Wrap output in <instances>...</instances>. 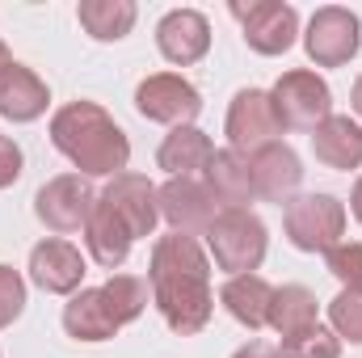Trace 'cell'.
<instances>
[{
    "mask_svg": "<svg viewBox=\"0 0 362 358\" xmlns=\"http://www.w3.org/2000/svg\"><path fill=\"white\" fill-rule=\"evenodd\" d=\"M211 161H215V148L194 127H173V135L160 144V169H169L173 178H194L211 169Z\"/></svg>",
    "mask_w": 362,
    "mask_h": 358,
    "instance_id": "20",
    "label": "cell"
},
{
    "mask_svg": "<svg viewBox=\"0 0 362 358\" xmlns=\"http://www.w3.org/2000/svg\"><path fill=\"white\" fill-rule=\"evenodd\" d=\"M135 105H139V114L144 118H152V122H173V127H185L198 110H202V101H198V89L189 85V81H181V76H148L139 93H135Z\"/></svg>",
    "mask_w": 362,
    "mask_h": 358,
    "instance_id": "8",
    "label": "cell"
},
{
    "mask_svg": "<svg viewBox=\"0 0 362 358\" xmlns=\"http://www.w3.org/2000/svg\"><path fill=\"white\" fill-rule=\"evenodd\" d=\"M211 194H215V202H223L228 211H245V202H253L257 198V185H253V169H249V156H240V152H215V161H211Z\"/></svg>",
    "mask_w": 362,
    "mask_h": 358,
    "instance_id": "18",
    "label": "cell"
},
{
    "mask_svg": "<svg viewBox=\"0 0 362 358\" xmlns=\"http://www.w3.org/2000/svg\"><path fill=\"white\" fill-rule=\"evenodd\" d=\"M156 198H160V215H165L177 232H185V236L206 232V228L215 224V194H211L202 181L173 178Z\"/></svg>",
    "mask_w": 362,
    "mask_h": 358,
    "instance_id": "11",
    "label": "cell"
},
{
    "mask_svg": "<svg viewBox=\"0 0 362 358\" xmlns=\"http://www.w3.org/2000/svg\"><path fill=\"white\" fill-rule=\"evenodd\" d=\"M354 110L362 114V76H358V85H354Z\"/></svg>",
    "mask_w": 362,
    "mask_h": 358,
    "instance_id": "32",
    "label": "cell"
},
{
    "mask_svg": "<svg viewBox=\"0 0 362 358\" xmlns=\"http://www.w3.org/2000/svg\"><path fill=\"white\" fill-rule=\"evenodd\" d=\"M337 354H341L337 337H333L329 329H320V325L282 337V358H337Z\"/></svg>",
    "mask_w": 362,
    "mask_h": 358,
    "instance_id": "25",
    "label": "cell"
},
{
    "mask_svg": "<svg viewBox=\"0 0 362 358\" xmlns=\"http://www.w3.org/2000/svg\"><path fill=\"white\" fill-rule=\"evenodd\" d=\"M93 190L81 178H55L51 185L38 190V219L51 232H76L81 224H89L93 215Z\"/></svg>",
    "mask_w": 362,
    "mask_h": 358,
    "instance_id": "10",
    "label": "cell"
},
{
    "mask_svg": "<svg viewBox=\"0 0 362 358\" xmlns=\"http://www.w3.org/2000/svg\"><path fill=\"white\" fill-rule=\"evenodd\" d=\"M85 236H89V253L97 258V266H105V270H114V266H122L127 262V253H131V228L110 211V202H93V215H89V224H85Z\"/></svg>",
    "mask_w": 362,
    "mask_h": 358,
    "instance_id": "17",
    "label": "cell"
},
{
    "mask_svg": "<svg viewBox=\"0 0 362 358\" xmlns=\"http://www.w3.org/2000/svg\"><path fill=\"white\" fill-rule=\"evenodd\" d=\"M76 13H81V25L101 42H114L135 25V4L131 0H85Z\"/></svg>",
    "mask_w": 362,
    "mask_h": 358,
    "instance_id": "24",
    "label": "cell"
},
{
    "mask_svg": "<svg viewBox=\"0 0 362 358\" xmlns=\"http://www.w3.org/2000/svg\"><path fill=\"white\" fill-rule=\"evenodd\" d=\"M156 38H160L165 59H173V64H194V59H202L206 47H211V25H206L202 13L177 8V13H169V17L160 21Z\"/></svg>",
    "mask_w": 362,
    "mask_h": 358,
    "instance_id": "14",
    "label": "cell"
},
{
    "mask_svg": "<svg viewBox=\"0 0 362 358\" xmlns=\"http://www.w3.org/2000/svg\"><path fill=\"white\" fill-rule=\"evenodd\" d=\"M21 304H25V287H21V278H17L8 266H0V329H4L8 321L21 316Z\"/></svg>",
    "mask_w": 362,
    "mask_h": 358,
    "instance_id": "28",
    "label": "cell"
},
{
    "mask_svg": "<svg viewBox=\"0 0 362 358\" xmlns=\"http://www.w3.org/2000/svg\"><path fill=\"white\" fill-rule=\"evenodd\" d=\"M358 51V17L350 8H320L308 25V55L320 68H337Z\"/></svg>",
    "mask_w": 362,
    "mask_h": 358,
    "instance_id": "9",
    "label": "cell"
},
{
    "mask_svg": "<svg viewBox=\"0 0 362 358\" xmlns=\"http://www.w3.org/2000/svg\"><path fill=\"white\" fill-rule=\"evenodd\" d=\"M270 299H274V287L266 278H257V274H236V278L223 287L228 312H232L240 325H249V329H262V325L270 321Z\"/></svg>",
    "mask_w": 362,
    "mask_h": 358,
    "instance_id": "21",
    "label": "cell"
},
{
    "mask_svg": "<svg viewBox=\"0 0 362 358\" xmlns=\"http://www.w3.org/2000/svg\"><path fill=\"white\" fill-rule=\"evenodd\" d=\"M282 131L286 127H282V118L274 110L270 93H262V89L236 93V101L228 110V144H232V152H240V156L245 152H262Z\"/></svg>",
    "mask_w": 362,
    "mask_h": 358,
    "instance_id": "5",
    "label": "cell"
},
{
    "mask_svg": "<svg viewBox=\"0 0 362 358\" xmlns=\"http://www.w3.org/2000/svg\"><path fill=\"white\" fill-rule=\"evenodd\" d=\"M101 202H110V211L131 228V236H152L156 228V215H160V198L156 190L148 185V178H135V173H118V178L105 185Z\"/></svg>",
    "mask_w": 362,
    "mask_h": 358,
    "instance_id": "12",
    "label": "cell"
},
{
    "mask_svg": "<svg viewBox=\"0 0 362 358\" xmlns=\"http://www.w3.org/2000/svg\"><path fill=\"white\" fill-rule=\"evenodd\" d=\"M47 110V85L21 68V64H8L0 72V114L13 118V122H30Z\"/></svg>",
    "mask_w": 362,
    "mask_h": 358,
    "instance_id": "19",
    "label": "cell"
},
{
    "mask_svg": "<svg viewBox=\"0 0 362 358\" xmlns=\"http://www.w3.org/2000/svg\"><path fill=\"white\" fill-rule=\"evenodd\" d=\"M236 358H278V350H274V346H266V342H249V346H245Z\"/></svg>",
    "mask_w": 362,
    "mask_h": 358,
    "instance_id": "30",
    "label": "cell"
},
{
    "mask_svg": "<svg viewBox=\"0 0 362 358\" xmlns=\"http://www.w3.org/2000/svg\"><path fill=\"white\" fill-rule=\"evenodd\" d=\"M329 270L346 282V291L362 295V245H333L329 249Z\"/></svg>",
    "mask_w": 362,
    "mask_h": 358,
    "instance_id": "27",
    "label": "cell"
},
{
    "mask_svg": "<svg viewBox=\"0 0 362 358\" xmlns=\"http://www.w3.org/2000/svg\"><path fill=\"white\" fill-rule=\"evenodd\" d=\"M329 316H333V329L350 342H362V295L358 291H341L333 304H329Z\"/></svg>",
    "mask_w": 362,
    "mask_h": 358,
    "instance_id": "26",
    "label": "cell"
},
{
    "mask_svg": "<svg viewBox=\"0 0 362 358\" xmlns=\"http://www.w3.org/2000/svg\"><path fill=\"white\" fill-rule=\"evenodd\" d=\"M350 202H354V215H358V224H362V178H358V185H354V198H350Z\"/></svg>",
    "mask_w": 362,
    "mask_h": 358,
    "instance_id": "31",
    "label": "cell"
},
{
    "mask_svg": "<svg viewBox=\"0 0 362 358\" xmlns=\"http://www.w3.org/2000/svg\"><path fill=\"white\" fill-rule=\"evenodd\" d=\"M152 291L173 333H198L211 321V270L194 236L173 232L152 249Z\"/></svg>",
    "mask_w": 362,
    "mask_h": 358,
    "instance_id": "1",
    "label": "cell"
},
{
    "mask_svg": "<svg viewBox=\"0 0 362 358\" xmlns=\"http://www.w3.org/2000/svg\"><path fill=\"white\" fill-rule=\"evenodd\" d=\"M312 148H316V156L329 169H358L362 165V127L350 122V118H341V114H329L312 131Z\"/></svg>",
    "mask_w": 362,
    "mask_h": 358,
    "instance_id": "16",
    "label": "cell"
},
{
    "mask_svg": "<svg viewBox=\"0 0 362 358\" xmlns=\"http://www.w3.org/2000/svg\"><path fill=\"white\" fill-rule=\"evenodd\" d=\"M17 173H21V148L0 135V185H13Z\"/></svg>",
    "mask_w": 362,
    "mask_h": 358,
    "instance_id": "29",
    "label": "cell"
},
{
    "mask_svg": "<svg viewBox=\"0 0 362 358\" xmlns=\"http://www.w3.org/2000/svg\"><path fill=\"white\" fill-rule=\"evenodd\" d=\"M346 232V207L329 194H303L286 202V236L303 253H329L341 245Z\"/></svg>",
    "mask_w": 362,
    "mask_h": 358,
    "instance_id": "3",
    "label": "cell"
},
{
    "mask_svg": "<svg viewBox=\"0 0 362 358\" xmlns=\"http://www.w3.org/2000/svg\"><path fill=\"white\" fill-rule=\"evenodd\" d=\"M8 64H13V59H8V51H4V42H0V72H4Z\"/></svg>",
    "mask_w": 362,
    "mask_h": 358,
    "instance_id": "33",
    "label": "cell"
},
{
    "mask_svg": "<svg viewBox=\"0 0 362 358\" xmlns=\"http://www.w3.org/2000/svg\"><path fill=\"white\" fill-rule=\"evenodd\" d=\"M64 329L72 337H81V342H105V337L118 333V325H114V316H110V308L101 299V287L97 291H81L64 308Z\"/></svg>",
    "mask_w": 362,
    "mask_h": 358,
    "instance_id": "22",
    "label": "cell"
},
{
    "mask_svg": "<svg viewBox=\"0 0 362 358\" xmlns=\"http://www.w3.org/2000/svg\"><path fill=\"white\" fill-rule=\"evenodd\" d=\"M274 110L282 118V127H299V131H316L329 118V85L316 72H286L270 93Z\"/></svg>",
    "mask_w": 362,
    "mask_h": 358,
    "instance_id": "6",
    "label": "cell"
},
{
    "mask_svg": "<svg viewBox=\"0 0 362 358\" xmlns=\"http://www.w3.org/2000/svg\"><path fill=\"white\" fill-rule=\"evenodd\" d=\"M51 139L55 148L85 173H114L127 169V135L114 127V118L93 105V101H76V105H64L51 122Z\"/></svg>",
    "mask_w": 362,
    "mask_h": 358,
    "instance_id": "2",
    "label": "cell"
},
{
    "mask_svg": "<svg viewBox=\"0 0 362 358\" xmlns=\"http://www.w3.org/2000/svg\"><path fill=\"white\" fill-rule=\"evenodd\" d=\"M266 325H274L282 337L312 329V325H316V295H312L308 287H282V291H274L270 321H266Z\"/></svg>",
    "mask_w": 362,
    "mask_h": 358,
    "instance_id": "23",
    "label": "cell"
},
{
    "mask_svg": "<svg viewBox=\"0 0 362 358\" xmlns=\"http://www.w3.org/2000/svg\"><path fill=\"white\" fill-rule=\"evenodd\" d=\"M30 274L42 291H55V295H68L81 287L85 278V258L68 245V241H42L34 253H30Z\"/></svg>",
    "mask_w": 362,
    "mask_h": 358,
    "instance_id": "13",
    "label": "cell"
},
{
    "mask_svg": "<svg viewBox=\"0 0 362 358\" xmlns=\"http://www.w3.org/2000/svg\"><path fill=\"white\" fill-rule=\"evenodd\" d=\"M249 169H253V185H257V198H286L299 178H303V169H299V156L286 148V144H266L262 152H253V161H249Z\"/></svg>",
    "mask_w": 362,
    "mask_h": 358,
    "instance_id": "15",
    "label": "cell"
},
{
    "mask_svg": "<svg viewBox=\"0 0 362 358\" xmlns=\"http://www.w3.org/2000/svg\"><path fill=\"white\" fill-rule=\"evenodd\" d=\"M206 241H211L215 262L223 270H232V278L257 270L262 258H266V228L249 211H223V215H215V224L206 228Z\"/></svg>",
    "mask_w": 362,
    "mask_h": 358,
    "instance_id": "4",
    "label": "cell"
},
{
    "mask_svg": "<svg viewBox=\"0 0 362 358\" xmlns=\"http://www.w3.org/2000/svg\"><path fill=\"white\" fill-rule=\"evenodd\" d=\"M232 17L245 25V38L253 51L262 55H282L291 42H295V30H299V17L291 4H278V0H253V4H232Z\"/></svg>",
    "mask_w": 362,
    "mask_h": 358,
    "instance_id": "7",
    "label": "cell"
}]
</instances>
